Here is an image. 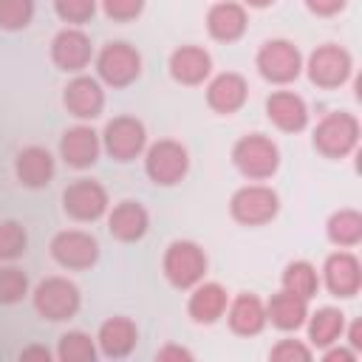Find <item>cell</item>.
Masks as SVG:
<instances>
[{
  "instance_id": "4",
  "label": "cell",
  "mask_w": 362,
  "mask_h": 362,
  "mask_svg": "<svg viewBox=\"0 0 362 362\" xmlns=\"http://www.w3.org/2000/svg\"><path fill=\"white\" fill-rule=\"evenodd\" d=\"M232 164L246 181H269L280 170V147L266 133H246L232 144Z\"/></svg>"
},
{
  "instance_id": "42",
  "label": "cell",
  "mask_w": 362,
  "mask_h": 362,
  "mask_svg": "<svg viewBox=\"0 0 362 362\" xmlns=\"http://www.w3.org/2000/svg\"><path fill=\"white\" fill-rule=\"evenodd\" d=\"M246 8H269V6H274L277 0H240Z\"/></svg>"
},
{
  "instance_id": "11",
  "label": "cell",
  "mask_w": 362,
  "mask_h": 362,
  "mask_svg": "<svg viewBox=\"0 0 362 362\" xmlns=\"http://www.w3.org/2000/svg\"><path fill=\"white\" fill-rule=\"evenodd\" d=\"M51 260L65 272H88L99 263V240L88 229H59L48 243Z\"/></svg>"
},
{
  "instance_id": "39",
  "label": "cell",
  "mask_w": 362,
  "mask_h": 362,
  "mask_svg": "<svg viewBox=\"0 0 362 362\" xmlns=\"http://www.w3.org/2000/svg\"><path fill=\"white\" fill-rule=\"evenodd\" d=\"M320 359H322V362H356V359H359V354H356L354 348H348V345L334 342V345L320 348Z\"/></svg>"
},
{
  "instance_id": "2",
  "label": "cell",
  "mask_w": 362,
  "mask_h": 362,
  "mask_svg": "<svg viewBox=\"0 0 362 362\" xmlns=\"http://www.w3.org/2000/svg\"><path fill=\"white\" fill-rule=\"evenodd\" d=\"M359 119L351 110H328L311 133V144L322 158L339 161L356 153L359 147Z\"/></svg>"
},
{
  "instance_id": "8",
  "label": "cell",
  "mask_w": 362,
  "mask_h": 362,
  "mask_svg": "<svg viewBox=\"0 0 362 362\" xmlns=\"http://www.w3.org/2000/svg\"><path fill=\"white\" fill-rule=\"evenodd\" d=\"M144 175L156 187H175L189 173V150L178 139H158L150 141L141 153Z\"/></svg>"
},
{
  "instance_id": "38",
  "label": "cell",
  "mask_w": 362,
  "mask_h": 362,
  "mask_svg": "<svg viewBox=\"0 0 362 362\" xmlns=\"http://www.w3.org/2000/svg\"><path fill=\"white\" fill-rule=\"evenodd\" d=\"M303 3L314 17H337L348 6V0H303Z\"/></svg>"
},
{
  "instance_id": "34",
  "label": "cell",
  "mask_w": 362,
  "mask_h": 362,
  "mask_svg": "<svg viewBox=\"0 0 362 362\" xmlns=\"http://www.w3.org/2000/svg\"><path fill=\"white\" fill-rule=\"evenodd\" d=\"M269 359L272 362H311L314 359V348L305 339L283 337L269 348Z\"/></svg>"
},
{
  "instance_id": "35",
  "label": "cell",
  "mask_w": 362,
  "mask_h": 362,
  "mask_svg": "<svg viewBox=\"0 0 362 362\" xmlns=\"http://www.w3.org/2000/svg\"><path fill=\"white\" fill-rule=\"evenodd\" d=\"M99 0H54V11L65 25H85L93 20Z\"/></svg>"
},
{
  "instance_id": "41",
  "label": "cell",
  "mask_w": 362,
  "mask_h": 362,
  "mask_svg": "<svg viewBox=\"0 0 362 362\" xmlns=\"http://www.w3.org/2000/svg\"><path fill=\"white\" fill-rule=\"evenodd\" d=\"M342 339H345L348 348H354L356 354H362V320H351V322H345Z\"/></svg>"
},
{
  "instance_id": "1",
  "label": "cell",
  "mask_w": 362,
  "mask_h": 362,
  "mask_svg": "<svg viewBox=\"0 0 362 362\" xmlns=\"http://www.w3.org/2000/svg\"><path fill=\"white\" fill-rule=\"evenodd\" d=\"M206 272H209V257L201 243L189 238H175L167 243L161 255V274L173 288L189 291L195 283L206 277Z\"/></svg>"
},
{
  "instance_id": "19",
  "label": "cell",
  "mask_w": 362,
  "mask_h": 362,
  "mask_svg": "<svg viewBox=\"0 0 362 362\" xmlns=\"http://www.w3.org/2000/svg\"><path fill=\"white\" fill-rule=\"evenodd\" d=\"M57 175V158L42 144H25L14 156V178L25 189H45Z\"/></svg>"
},
{
  "instance_id": "9",
  "label": "cell",
  "mask_w": 362,
  "mask_h": 362,
  "mask_svg": "<svg viewBox=\"0 0 362 362\" xmlns=\"http://www.w3.org/2000/svg\"><path fill=\"white\" fill-rule=\"evenodd\" d=\"M255 68L269 85L286 88L297 82L303 74V51L286 37H272L257 48Z\"/></svg>"
},
{
  "instance_id": "13",
  "label": "cell",
  "mask_w": 362,
  "mask_h": 362,
  "mask_svg": "<svg viewBox=\"0 0 362 362\" xmlns=\"http://www.w3.org/2000/svg\"><path fill=\"white\" fill-rule=\"evenodd\" d=\"M93 40L82 25H65L54 34L48 57L65 74H82L93 62Z\"/></svg>"
},
{
  "instance_id": "26",
  "label": "cell",
  "mask_w": 362,
  "mask_h": 362,
  "mask_svg": "<svg viewBox=\"0 0 362 362\" xmlns=\"http://www.w3.org/2000/svg\"><path fill=\"white\" fill-rule=\"evenodd\" d=\"M308 311H311L308 308V300H303V297H297V294H291L286 288L274 291L266 300V320L277 331H286V334L300 331L305 325V320H308Z\"/></svg>"
},
{
  "instance_id": "17",
  "label": "cell",
  "mask_w": 362,
  "mask_h": 362,
  "mask_svg": "<svg viewBox=\"0 0 362 362\" xmlns=\"http://www.w3.org/2000/svg\"><path fill=\"white\" fill-rule=\"evenodd\" d=\"M204 96H206V107L218 116H232L238 113L246 102H249V82L243 74L238 71H221L212 74L204 82Z\"/></svg>"
},
{
  "instance_id": "23",
  "label": "cell",
  "mask_w": 362,
  "mask_h": 362,
  "mask_svg": "<svg viewBox=\"0 0 362 362\" xmlns=\"http://www.w3.org/2000/svg\"><path fill=\"white\" fill-rule=\"evenodd\" d=\"M167 71H170L173 82L187 85V88H198L212 76V54L204 45H192V42L178 45L167 57Z\"/></svg>"
},
{
  "instance_id": "18",
  "label": "cell",
  "mask_w": 362,
  "mask_h": 362,
  "mask_svg": "<svg viewBox=\"0 0 362 362\" xmlns=\"http://www.w3.org/2000/svg\"><path fill=\"white\" fill-rule=\"evenodd\" d=\"M266 119L280 133H300L308 127L311 110H308V102L297 90L280 88V90H272L266 96Z\"/></svg>"
},
{
  "instance_id": "3",
  "label": "cell",
  "mask_w": 362,
  "mask_h": 362,
  "mask_svg": "<svg viewBox=\"0 0 362 362\" xmlns=\"http://www.w3.org/2000/svg\"><path fill=\"white\" fill-rule=\"evenodd\" d=\"M31 305L34 311L48 322H68L82 308V291L79 286L65 274H48L31 288Z\"/></svg>"
},
{
  "instance_id": "5",
  "label": "cell",
  "mask_w": 362,
  "mask_h": 362,
  "mask_svg": "<svg viewBox=\"0 0 362 362\" xmlns=\"http://www.w3.org/2000/svg\"><path fill=\"white\" fill-rule=\"evenodd\" d=\"M141 54L136 45H130L127 40H110L105 42L96 54H93V68H96V79L107 88H127L141 76Z\"/></svg>"
},
{
  "instance_id": "10",
  "label": "cell",
  "mask_w": 362,
  "mask_h": 362,
  "mask_svg": "<svg viewBox=\"0 0 362 362\" xmlns=\"http://www.w3.org/2000/svg\"><path fill=\"white\" fill-rule=\"evenodd\" d=\"M99 139H102V153H107L119 164H130V161L141 158L144 147L150 144L144 122L139 116H130V113L107 119Z\"/></svg>"
},
{
  "instance_id": "33",
  "label": "cell",
  "mask_w": 362,
  "mask_h": 362,
  "mask_svg": "<svg viewBox=\"0 0 362 362\" xmlns=\"http://www.w3.org/2000/svg\"><path fill=\"white\" fill-rule=\"evenodd\" d=\"M37 11L34 0H0V31H23Z\"/></svg>"
},
{
  "instance_id": "21",
  "label": "cell",
  "mask_w": 362,
  "mask_h": 362,
  "mask_svg": "<svg viewBox=\"0 0 362 362\" xmlns=\"http://www.w3.org/2000/svg\"><path fill=\"white\" fill-rule=\"evenodd\" d=\"M229 297L232 294L226 291V286H221L218 280H206L204 277L187 294V317L195 325H215L218 320H223Z\"/></svg>"
},
{
  "instance_id": "31",
  "label": "cell",
  "mask_w": 362,
  "mask_h": 362,
  "mask_svg": "<svg viewBox=\"0 0 362 362\" xmlns=\"http://www.w3.org/2000/svg\"><path fill=\"white\" fill-rule=\"evenodd\" d=\"M31 294L28 274L17 263H0V305H17Z\"/></svg>"
},
{
  "instance_id": "28",
  "label": "cell",
  "mask_w": 362,
  "mask_h": 362,
  "mask_svg": "<svg viewBox=\"0 0 362 362\" xmlns=\"http://www.w3.org/2000/svg\"><path fill=\"white\" fill-rule=\"evenodd\" d=\"M325 238L337 249H354L362 243V212L354 206H342L328 215L325 221Z\"/></svg>"
},
{
  "instance_id": "7",
  "label": "cell",
  "mask_w": 362,
  "mask_h": 362,
  "mask_svg": "<svg viewBox=\"0 0 362 362\" xmlns=\"http://www.w3.org/2000/svg\"><path fill=\"white\" fill-rule=\"evenodd\" d=\"M277 212H280V195L266 181H249V184L238 187L229 198L232 221L240 226H249V229L272 223L277 218Z\"/></svg>"
},
{
  "instance_id": "25",
  "label": "cell",
  "mask_w": 362,
  "mask_h": 362,
  "mask_svg": "<svg viewBox=\"0 0 362 362\" xmlns=\"http://www.w3.org/2000/svg\"><path fill=\"white\" fill-rule=\"evenodd\" d=\"M136 345H139V325L124 314L107 317L96 331V348L99 356L105 359H124L136 351Z\"/></svg>"
},
{
  "instance_id": "30",
  "label": "cell",
  "mask_w": 362,
  "mask_h": 362,
  "mask_svg": "<svg viewBox=\"0 0 362 362\" xmlns=\"http://www.w3.org/2000/svg\"><path fill=\"white\" fill-rule=\"evenodd\" d=\"M54 356L59 362H96L99 348H96V337H90L82 328H71L57 339V351Z\"/></svg>"
},
{
  "instance_id": "36",
  "label": "cell",
  "mask_w": 362,
  "mask_h": 362,
  "mask_svg": "<svg viewBox=\"0 0 362 362\" xmlns=\"http://www.w3.org/2000/svg\"><path fill=\"white\" fill-rule=\"evenodd\" d=\"M147 0H99V8L113 23H133L141 17Z\"/></svg>"
},
{
  "instance_id": "40",
  "label": "cell",
  "mask_w": 362,
  "mask_h": 362,
  "mask_svg": "<svg viewBox=\"0 0 362 362\" xmlns=\"http://www.w3.org/2000/svg\"><path fill=\"white\" fill-rule=\"evenodd\" d=\"M17 359L20 362H54L57 356H54V351L51 348H45V345H25L20 354H17Z\"/></svg>"
},
{
  "instance_id": "27",
  "label": "cell",
  "mask_w": 362,
  "mask_h": 362,
  "mask_svg": "<svg viewBox=\"0 0 362 362\" xmlns=\"http://www.w3.org/2000/svg\"><path fill=\"white\" fill-rule=\"evenodd\" d=\"M345 311L339 305H320L317 311H308V320H305V334H308V345L314 351L325 348V345H334L342 339V331H345Z\"/></svg>"
},
{
  "instance_id": "16",
  "label": "cell",
  "mask_w": 362,
  "mask_h": 362,
  "mask_svg": "<svg viewBox=\"0 0 362 362\" xmlns=\"http://www.w3.org/2000/svg\"><path fill=\"white\" fill-rule=\"evenodd\" d=\"M102 156V139L90 122H76L59 136V158L71 170H90Z\"/></svg>"
},
{
  "instance_id": "12",
  "label": "cell",
  "mask_w": 362,
  "mask_h": 362,
  "mask_svg": "<svg viewBox=\"0 0 362 362\" xmlns=\"http://www.w3.org/2000/svg\"><path fill=\"white\" fill-rule=\"evenodd\" d=\"M110 209V195L96 178H74L62 189V212L76 223H93Z\"/></svg>"
},
{
  "instance_id": "37",
  "label": "cell",
  "mask_w": 362,
  "mask_h": 362,
  "mask_svg": "<svg viewBox=\"0 0 362 362\" xmlns=\"http://www.w3.org/2000/svg\"><path fill=\"white\" fill-rule=\"evenodd\" d=\"M156 359H158V362H192V359H195V354H192L187 345L164 342V345L156 351Z\"/></svg>"
},
{
  "instance_id": "15",
  "label": "cell",
  "mask_w": 362,
  "mask_h": 362,
  "mask_svg": "<svg viewBox=\"0 0 362 362\" xmlns=\"http://www.w3.org/2000/svg\"><path fill=\"white\" fill-rule=\"evenodd\" d=\"M62 107L79 122L99 119L105 110V85L85 71L71 74V79L62 88Z\"/></svg>"
},
{
  "instance_id": "22",
  "label": "cell",
  "mask_w": 362,
  "mask_h": 362,
  "mask_svg": "<svg viewBox=\"0 0 362 362\" xmlns=\"http://www.w3.org/2000/svg\"><path fill=\"white\" fill-rule=\"evenodd\" d=\"M206 34L215 42H238L249 28V8L240 0H215L206 8Z\"/></svg>"
},
{
  "instance_id": "29",
  "label": "cell",
  "mask_w": 362,
  "mask_h": 362,
  "mask_svg": "<svg viewBox=\"0 0 362 362\" xmlns=\"http://www.w3.org/2000/svg\"><path fill=\"white\" fill-rule=\"evenodd\" d=\"M280 288L303 297V300H314L317 291H320V272L311 260H288L283 266V274H280Z\"/></svg>"
},
{
  "instance_id": "20",
  "label": "cell",
  "mask_w": 362,
  "mask_h": 362,
  "mask_svg": "<svg viewBox=\"0 0 362 362\" xmlns=\"http://www.w3.org/2000/svg\"><path fill=\"white\" fill-rule=\"evenodd\" d=\"M105 223H107V232H110L113 240L139 243L150 229V212H147V206L141 201L124 198V201L110 204V209L105 215Z\"/></svg>"
},
{
  "instance_id": "24",
  "label": "cell",
  "mask_w": 362,
  "mask_h": 362,
  "mask_svg": "<svg viewBox=\"0 0 362 362\" xmlns=\"http://www.w3.org/2000/svg\"><path fill=\"white\" fill-rule=\"evenodd\" d=\"M226 325L232 334L238 337H257L269 320H266V300L257 297L255 291H238L235 297H229L226 305Z\"/></svg>"
},
{
  "instance_id": "6",
  "label": "cell",
  "mask_w": 362,
  "mask_h": 362,
  "mask_svg": "<svg viewBox=\"0 0 362 362\" xmlns=\"http://www.w3.org/2000/svg\"><path fill=\"white\" fill-rule=\"evenodd\" d=\"M303 74L320 90H337L354 76V57L345 45L322 42L308 57H303Z\"/></svg>"
},
{
  "instance_id": "32",
  "label": "cell",
  "mask_w": 362,
  "mask_h": 362,
  "mask_svg": "<svg viewBox=\"0 0 362 362\" xmlns=\"http://www.w3.org/2000/svg\"><path fill=\"white\" fill-rule=\"evenodd\" d=\"M25 252H28V229L14 218L0 221V263H17Z\"/></svg>"
},
{
  "instance_id": "14",
  "label": "cell",
  "mask_w": 362,
  "mask_h": 362,
  "mask_svg": "<svg viewBox=\"0 0 362 362\" xmlns=\"http://www.w3.org/2000/svg\"><path fill=\"white\" fill-rule=\"evenodd\" d=\"M320 286L337 300H351L362 288V263L351 249H337L320 269Z\"/></svg>"
}]
</instances>
